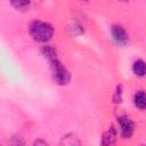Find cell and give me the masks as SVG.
Instances as JSON below:
<instances>
[{"instance_id":"6da1fadb","label":"cell","mask_w":146,"mask_h":146,"mask_svg":"<svg viewBox=\"0 0 146 146\" xmlns=\"http://www.w3.org/2000/svg\"><path fill=\"white\" fill-rule=\"evenodd\" d=\"M41 54L49 63V68L55 83L58 86L68 84L71 80V73L59 59L57 55V50L50 44H44L41 47Z\"/></svg>"},{"instance_id":"7a4b0ae2","label":"cell","mask_w":146,"mask_h":146,"mask_svg":"<svg viewBox=\"0 0 146 146\" xmlns=\"http://www.w3.org/2000/svg\"><path fill=\"white\" fill-rule=\"evenodd\" d=\"M54 33H55L54 26L46 21L34 19L29 24L30 36L39 43L48 44V42L52 39Z\"/></svg>"},{"instance_id":"3957f363","label":"cell","mask_w":146,"mask_h":146,"mask_svg":"<svg viewBox=\"0 0 146 146\" xmlns=\"http://www.w3.org/2000/svg\"><path fill=\"white\" fill-rule=\"evenodd\" d=\"M117 121V127L120 130V136L123 139H130L136 130V123L135 121L128 116V115H120L116 119Z\"/></svg>"},{"instance_id":"277c9868","label":"cell","mask_w":146,"mask_h":146,"mask_svg":"<svg viewBox=\"0 0 146 146\" xmlns=\"http://www.w3.org/2000/svg\"><path fill=\"white\" fill-rule=\"evenodd\" d=\"M111 35L113 41L120 47H124L129 42V33L121 24H113L111 26Z\"/></svg>"},{"instance_id":"5b68a950","label":"cell","mask_w":146,"mask_h":146,"mask_svg":"<svg viewBox=\"0 0 146 146\" xmlns=\"http://www.w3.org/2000/svg\"><path fill=\"white\" fill-rule=\"evenodd\" d=\"M117 138V130L114 125H111L102 136L100 146H114Z\"/></svg>"},{"instance_id":"8992f818","label":"cell","mask_w":146,"mask_h":146,"mask_svg":"<svg viewBox=\"0 0 146 146\" xmlns=\"http://www.w3.org/2000/svg\"><path fill=\"white\" fill-rule=\"evenodd\" d=\"M58 146H82V145L78 135L73 132H68L60 138Z\"/></svg>"},{"instance_id":"52a82bcc","label":"cell","mask_w":146,"mask_h":146,"mask_svg":"<svg viewBox=\"0 0 146 146\" xmlns=\"http://www.w3.org/2000/svg\"><path fill=\"white\" fill-rule=\"evenodd\" d=\"M132 103H133L135 107L138 108L139 111H144L145 110V107H146V96H145V91L143 89L137 90L133 94Z\"/></svg>"},{"instance_id":"ba28073f","label":"cell","mask_w":146,"mask_h":146,"mask_svg":"<svg viewBox=\"0 0 146 146\" xmlns=\"http://www.w3.org/2000/svg\"><path fill=\"white\" fill-rule=\"evenodd\" d=\"M132 72L138 78H144L145 76V72H146V68H145V62L144 59L141 58H137L133 63H132Z\"/></svg>"},{"instance_id":"9c48e42d","label":"cell","mask_w":146,"mask_h":146,"mask_svg":"<svg viewBox=\"0 0 146 146\" xmlns=\"http://www.w3.org/2000/svg\"><path fill=\"white\" fill-rule=\"evenodd\" d=\"M32 2L29 0H15V1H10V6L14 7L16 10L18 11H27L31 7Z\"/></svg>"},{"instance_id":"30bf717a","label":"cell","mask_w":146,"mask_h":146,"mask_svg":"<svg viewBox=\"0 0 146 146\" xmlns=\"http://www.w3.org/2000/svg\"><path fill=\"white\" fill-rule=\"evenodd\" d=\"M123 99V90H122V86L121 84H117L116 88H115V91H114V95H113V100L115 104H120Z\"/></svg>"},{"instance_id":"8fae6325","label":"cell","mask_w":146,"mask_h":146,"mask_svg":"<svg viewBox=\"0 0 146 146\" xmlns=\"http://www.w3.org/2000/svg\"><path fill=\"white\" fill-rule=\"evenodd\" d=\"M68 30H71L72 34H74V35H79V34L83 33V26H81L80 24H76V23H74L73 25H70Z\"/></svg>"},{"instance_id":"7c38bea8","label":"cell","mask_w":146,"mask_h":146,"mask_svg":"<svg viewBox=\"0 0 146 146\" xmlns=\"http://www.w3.org/2000/svg\"><path fill=\"white\" fill-rule=\"evenodd\" d=\"M32 146H49V144H48L44 139L38 138V139H35V140L33 141V145H32Z\"/></svg>"},{"instance_id":"4fadbf2b","label":"cell","mask_w":146,"mask_h":146,"mask_svg":"<svg viewBox=\"0 0 146 146\" xmlns=\"http://www.w3.org/2000/svg\"><path fill=\"white\" fill-rule=\"evenodd\" d=\"M13 146H24V141H23V139L19 138V137L14 138V140H13Z\"/></svg>"},{"instance_id":"5bb4252c","label":"cell","mask_w":146,"mask_h":146,"mask_svg":"<svg viewBox=\"0 0 146 146\" xmlns=\"http://www.w3.org/2000/svg\"><path fill=\"white\" fill-rule=\"evenodd\" d=\"M138 146H145V145H144V144H140V145H138Z\"/></svg>"},{"instance_id":"9a60e30c","label":"cell","mask_w":146,"mask_h":146,"mask_svg":"<svg viewBox=\"0 0 146 146\" xmlns=\"http://www.w3.org/2000/svg\"><path fill=\"white\" fill-rule=\"evenodd\" d=\"M0 146H1V144H0Z\"/></svg>"}]
</instances>
